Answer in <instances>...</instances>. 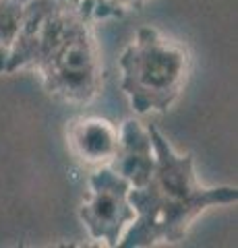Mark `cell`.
Here are the masks:
<instances>
[{"instance_id": "6da1fadb", "label": "cell", "mask_w": 238, "mask_h": 248, "mask_svg": "<svg viewBox=\"0 0 238 248\" xmlns=\"http://www.w3.org/2000/svg\"><path fill=\"white\" fill-rule=\"evenodd\" d=\"M156 149V170L139 188H130L128 201L135 209L120 248H147L176 244L203 211L238 201L236 186H201L195 174L193 153L180 155L156 126H149Z\"/></svg>"}, {"instance_id": "7a4b0ae2", "label": "cell", "mask_w": 238, "mask_h": 248, "mask_svg": "<svg viewBox=\"0 0 238 248\" xmlns=\"http://www.w3.org/2000/svg\"><path fill=\"white\" fill-rule=\"evenodd\" d=\"M120 89L137 114H166L187 85L190 54L187 46L156 27H141L118 60Z\"/></svg>"}, {"instance_id": "3957f363", "label": "cell", "mask_w": 238, "mask_h": 248, "mask_svg": "<svg viewBox=\"0 0 238 248\" xmlns=\"http://www.w3.org/2000/svg\"><path fill=\"white\" fill-rule=\"evenodd\" d=\"M91 23L83 21L35 68L44 89L60 102L89 104L102 89V58Z\"/></svg>"}, {"instance_id": "277c9868", "label": "cell", "mask_w": 238, "mask_h": 248, "mask_svg": "<svg viewBox=\"0 0 238 248\" xmlns=\"http://www.w3.org/2000/svg\"><path fill=\"white\" fill-rule=\"evenodd\" d=\"M83 21H89L77 0H29L15 37L4 75L35 68Z\"/></svg>"}, {"instance_id": "5b68a950", "label": "cell", "mask_w": 238, "mask_h": 248, "mask_svg": "<svg viewBox=\"0 0 238 248\" xmlns=\"http://www.w3.org/2000/svg\"><path fill=\"white\" fill-rule=\"evenodd\" d=\"M130 184L110 166H99L89 178V192L81 205V221L89 236L106 246H118L135 209L128 201Z\"/></svg>"}, {"instance_id": "8992f818", "label": "cell", "mask_w": 238, "mask_h": 248, "mask_svg": "<svg viewBox=\"0 0 238 248\" xmlns=\"http://www.w3.org/2000/svg\"><path fill=\"white\" fill-rule=\"evenodd\" d=\"M108 166L125 178L130 188H139L147 182L156 170V149L149 128H143L137 120H127L122 124L116 155Z\"/></svg>"}, {"instance_id": "52a82bcc", "label": "cell", "mask_w": 238, "mask_h": 248, "mask_svg": "<svg viewBox=\"0 0 238 248\" xmlns=\"http://www.w3.org/2000/svg\"><path fill=\"white\" fill-rule=\"evenodd\" d=\"M120 130L110 120L95 116H81L68 122L66 143L81 164L108 166L118 149Z\"/></svg>"}, {"instance_id": "ba28073f", "label": "cell", "mask_w": 238, "mask_h": 248, "mask_svg": "<svg viewBox=\"0 0 238 248\" xmlns=\"http://www.w3.org/2000/svg\"><path fill=\"white\" fill-rule=\"evenodd\" d=\"M27 2L29 0H0V75H4L6 60L21 27Z\"/></svg>"}, {"instance_id": "9c48e42d", "label": "cell", "mask_w": 238, "mask_h": 248, "mask_svg": "<svg viewBox=\"0 0 238 248\" xmlns=\"http://www.w3.org/2000/svg\"><path fill=\"white\" fill-rule=\"evenodd\" d=\"M147 0H77L79 9L89 21L122 17L130 11H139Z\"/></svg>"}]
</instances>
